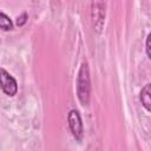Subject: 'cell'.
Returning a JSON list of instances; mask_svg holds the SVG:
<instances>
[{
    "label": "cell",
    "mask_w": 151,
    "mask_h": 151,
    "mask_svg": "<svg viewBox=\"0 0 151 151\" xmlns=\"http://www.w3.org/2000/svg\"><path fill=\"white\" fill-rule=\"evenodd\" d=\"M77 92L79 100L83 105H86L90 99V77H88V68L86 64H83L78 76V85Z\"/></svg>",
    "instance_id": "1"
},
{
    "label": "cell",
    "mask_w": 151,
    "mask_h": 151,
    "mask_svg": "<svg viewBox=\"0 0 151 151\" xmlns=\"http://www.w3.org/2000/svg\"><path fill=\"white\" fill-rule=\"evenodd\" d=\"M68 126L71 129V132L73 134V137L77 139V140H81L83 138V123H81V118H80V114L78 111L76 110H72L70 111L68 113Z\"/></svg>",
    "instance_id": "2"
},
{
    "label": "cell",
    "mask_w": 151,
    "mask_h": 151,
    "mask_svg": "<svg viewBox=\"0 0 151 151\" xmlns=\"http://www.w3.org/2000/svg\"><path fill=\"white\" fill-rule=\"evenodd\" d=\"M1 87H2V91L11 97L14 96L18 91V85L15 79L5 68H1Z\"/></svg>",
    "instance_id": "3"
},
{
    "label": "cell",
    "mask_w": 151,
    "mask_h": 151,
    "mask_svg": "<svg viewBox=\"0 0 151 151\" xmlns=\"http://www.w3.org/2000/svg\"><path fill=\"white\" fill-rule=\"evenodd\" d=\"M140 101L143 106L151 112V84L145 85L140 91Z\"/></svg>",
    "instance_id": "4"
},
{
    "label": "cell",
    "mask_w": 151,
    "mask_h": 151,
    "mask_svg": "<svg viewBox=\"0 0 151 151\" xmlns=\"http://www.w3.org/2000/svg\"><path fill=\"white\" fill-rule=\"evenodd\" d=\"M0 27L4 31H8V29H12L13 28V24H12L11 19L4 12L0 13Z\"/></svg>",
    "instance_id": "5"
},
{
    "label": "cell",
    "mask_w": 151,
    "mask_h": 151,
    "mask_svg": "<svg viewBox=\"0 0 151 151\" xmlns=\"http://www.w3.org/2000/svg\"><path fill=\"white\" fill-rule=\"evenodd\" d=\"M146 52H147V55L151 58V33L147 35V39H146Z\"/></svg>",
    "instance_id": "6"
},
{
    "label": "cell",
    "mask_w": 151,
    "mask_h": 151,
    "mask_svg": "<svg viewBox=\"0 0 151 151\" xmlns=\"http://www.w3.org/2000/svg\"><path fill=\"white\" fill-rule=\"evenodd\" d=\"M26 18H27V14H26V13L21 14V15L18 18V20H17V24H18V26H22V25L25 24V21H26Z\"/></svg>",
    "instance_id": "7"
}]
</instances>
